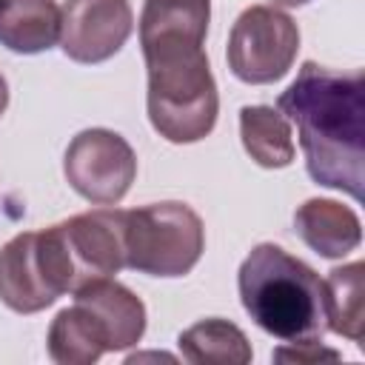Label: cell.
Wrapping results in <instances>:
<instances>
[{
  "mask_svg": "<svg viewBox=\"0 0 365 365\" xmlns=\"http://www.w3.org/2000/svg\"><path fill=\"white\" fill-rule=\"evenodd\" d=\"M277 108L297 123L305 168L314 182L362 200L365 182V77L302 63Z\"/></svg>",
  "mask_w": 365,
  "mask_h": 365,
  "instance_id": "1",
  "label": "cell"
},
{
  "mask_svg": "<svg viewBox=\"0 0 365 365\" xmlns=\"http://www.w3.org/2000/svg\"><path fill=\"white\" fill-rule=\"evenodd\" d=\"M237 288L245 314L282 342L322 339L328 331L325 279L274 242H259L242 259Z\"/></svg>",
  "mask_w": 365,
  "mask_h": 365,
  "instance_id": "2",
  "label": "cell"
},
{
  "mask_svg": "<svg viewBox=\"0 0 365 365\" xmlns=\"http://www.w3.org/2000/svg\"><path fill=\"white\" fill-rule=\"evenodd\" d=\"M148 68V120L168 143H197L217 125L220 94L202 46H154Z\"/></svg>",
  "mask_w": 365,
  "mask_h": 365,
  "instance_id": "3",
  "label": "cell"
},
{
  "mask_svg": "<svg viewBox=\"0 0 365 365\" xmlns=\"http://www.w3.org/2000/svg\"><path fill=\"white\" fill-rule=\"evenodd\" d=\"M125 268L148 277H182L205 251L200 214L185 202H151L123 217Z\"/></svg>",
  "mask_w": 365,
  "mask_h": 365,
  "instance_id": "4",
  "label": "cell"
},
{
  "mask_svg": "<svg viewBox=\"0 0 365 365\" xmlns=\"http://www.w3.org/2000/svg\"><path fill=\"white\" fill-rule=\"evenodd\" d=\"M299 51L297 23L274 6L245 9L228 34V68L248 86H268L288 74Z\"/></svg>",
  "mask_w": 365,
  "mask_h": 365,
  "instance_id": "5",
  "label": "cell"
},
{
  "mask_svg": "<svg viewBox=\"0 0 365 365\" xmlns=\"http://www.w3.org/2000/svg\"><path fill=\"white\" fill-rule=\"evenodd\" d=\"M123 217L125 211L120 208H94L48 228L68 274V294L94 279L114 277L125 265Z\"/></svg>",
  "mask_w": 365,
  "mask_h": 365,
  "instance_id": "6",
  "label": "cell"
},
{
  "mask_svg": "<svg viewBox=\"0 0 365 365\" xmlns=\"http://www.w3.org/2000/svg\"><path fill=\"white\" fill-rule=\"evenodd\" d=\"M63 174L83 200L117 205L137 177V154L123 134L111 128H86L68 143Z\"/></svg>",
  "mask_w": 365,
  "mask_h": 365,
  "instance_id": "7",
  "label": "cell"
},
{
  "mask_svg": "<svg viewBox=\"0 0 365 365\" xmlns=\"http://www.w3.org/2000/svg\"><path fill=\"white\" fill-rule=\"evenodd\" d=\"M134 31L128 0H66L60 9V48L74 63H106Z\"/></svg>",
  "mask_w": 365,
  "mask_h": 365,
  "instance_id": "8",
  "label": "cell"
},
{
  "mask_svg": "<svg viewBox=\"0 0 365 365\" xmlns=\"http://www.w3.org/2000/svg\"><path fill=\"white\" fill-rule=\"evenodd\" d=\"M63 288L54 277L40 231H23L0 248V299L17 314H37L57 302Z\"/></svg>",
  "mask_w": 365,
  "mask_h": 365,
  "instance_id": "9",
  "label": "cell"
},
{
  "mask_svg": "<svg viewBox=\"0 0 365 365\" xmlns=\"http://www.w3.org/2000/svg\"><path fill=\"white\" fill-rule=\"evenodd\" d=\"M74 302L83 305L97 322L106 351H125L145 334V305L123 282L106 277L74 291Z\"/></svg>",
  "mask_w": 365,
  "mask_h": 365,
  "instance_id": "10",
  "label": "cell"
},
{
  "mask_svg": "<svg viewBox=\"0 0 365 365\" xmlns=\"http://www.w3.org/2000/svg\"><path fill=\"white\" fill-rule=\"evenodd\" d=\"M294 228L302 242L325 259H342L362 242V222L356 211L325 197L305 200L294 211Z\"/></svg>",
  "mask_w": 365,
  "mask_h": 365,
  "instance_id": "11",
  "label": "cell"
},
{
  "mask_svg": "<svg viewBox=\"0 0 365 365\" xmlns=\"http://www.w3.org/2000/svg\"><path fill=\"white\" fill-rule=\"evenodd\" d=\"M211 0H145L140 11V46H205Z\"/></svg>",
  "mask_w": 365,
  "mask_h": 365,
  "instance_id": "12",
  "label": "cell"
},
{
  "mask_svg": "<svg viewBox=\"0 0 365 365\" xmlns=\"http://www.w3.org/2000/svg\"><path fill=\"white\" fill-rule=\"evenodd\" d=\"M60 40L54 0H0V46L14 54H40Z\"/></svg>",
  "mask_w": 365,
  "mask_h": 365,
  "instance_id": "13",
  "label": "cell"
},
{
  "mask_svg": "<svg viewBox=\"0 0 365 365\" xmlns=\"http://www.w3.org/2000/svg\"><path fill=\"white\" fill-rule=\"evenodd\" d=\"M240 137L248 157L262 168H285L294 163L291 123L279 108L271 106H242L240 108Z\"/></svg>",
  "mask_w": 365,
  "mask_h": 365,
  "instance_id": "14",
  "label": "cell"
},
{
  "mask_svg": "<svg viewBox=\"0 0 365 365\" xmlns=\"http://www.w3.org/2000/svg\"><path fill=\"white\" fill-rule=\"evenodd\" d=\"M177 345L182 359L194 365H245L254 356L242 328L220 317L194 322L180 334Z\"/></svg>",
  "mask_w": 365,
  "mask_h": 365,
  "instance_id": "15",
  "label": "cell"
},
{
  "mask_svg": "<svg viewBox=\"0 0 365 365\" xmlns=\"http://www.w3.org/2000/svg\"><path fill=\"white\" fill-rule=\"evenodd\" d=\"M325 314H328V331L362 345L365 339V265L362 262H348L328 271Z\"/></svg>",
  "mask_w": 365,
  "mask_h": 365,
  "instance_id": "16",
  "label": "cell"
},
{
  "mask_svg": "<svg viewBox=\"0 0 365 365\" xmlns=\"http://www.w3.org/2000/svg\"><path fill=\"white\" fill-rule=\"evenodd\" d=\"M48 356L57 365H91L106 354L103 334L83 305L63 308L48 325Z\"/></svg>",
  "mask_w": 365,
  "mask_h": 365,
  "instance_id": "17",
  "label": "cell"
},
{
  "mask_svg": "<svg viewBox=\"0 0 365 365\" xmlns=\"http://www.w3.org/2000/svg\"><path fill=\"white\" fill-rule=\"evenodd\" d=\"M274 359L277 362H297V365H314V362H322V359H339V351L334 348H325L319 339H302V342H282L277 351H274Z\"/></svg>",
  "mask_w": 365,
  "mask_h": 365,
  "instance_id": "18",
  "label": "cell"
},
{
  "mask_svg": "<svg viewBox=\"0 0 365 365\" xmlns=\"http://www.w3.org/2000/svg\"><path fill=\"white\" fill-rule=\"evenodd\" d=\"M6 106H9V83H6V77L0 74V117H3Z\"/></svg>",
  "mask_w": 365,
  "mask_h": 365,
  "instance_id": "19",
  "label": "cell"
},
{
  "mask_svg": "<svg viewBox=\"0 0 365 365\" xmlns=\"http://www.w3.org/2000/svg\"><path fill=\"white\" fill-rule=\"evenodd\" d=\"M274 6H285V9H299V6H305V3H311V0H271Z\"/></svg>",
  "mask_w": 365,
  "mask_h": 365,
  "instance_id": "20",
  "label": "cell"
}]
</instances>
